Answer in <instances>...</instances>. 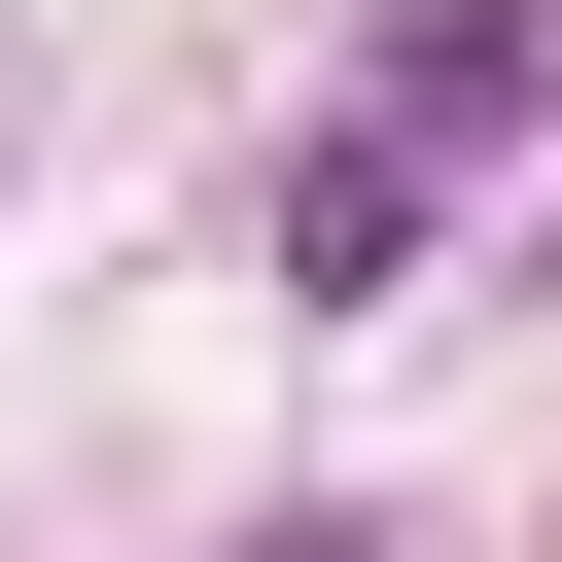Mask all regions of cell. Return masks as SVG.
Returning <instances> with one entry per match:
<instances>
[{"label":"cell","instance_id":"obj_2","mask_svg":"<svg viewBox=\"0 0 562 562\" xmlns=\"http://www.w3.org/2000/svg\"><path fill=\"white\" fill-rule=\"evenodd\" d=\"M246 562H386V527H246Z\"/></svg>","mask_w":562,"mask_h":562},{"label":"cell","instance_id":"obj_1","mask_svg":"<svg viewBox=\"0 0 562 562\" xmlns=\"http://www.w3.org/2000/svg\"><path fill=\"white\" fill-rule=\"evenodd\" d=\"M527 105H562V35H527V0H422V35H386V70L281 140V281H386V246H422V211H457Z\"/></svg>","mask_w":562,"mask_h":562}]
</instances>
